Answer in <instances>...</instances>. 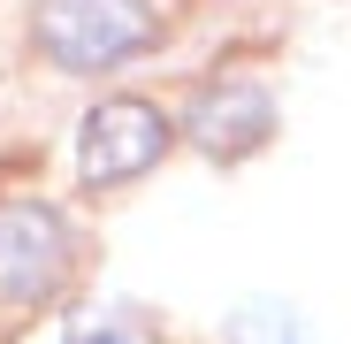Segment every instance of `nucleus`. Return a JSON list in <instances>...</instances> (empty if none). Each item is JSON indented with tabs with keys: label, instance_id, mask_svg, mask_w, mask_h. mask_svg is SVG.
Masks as SVG:
<instances>
[{
	"label": "nucleus",
	"instance_id": "nucleus-1",
	"mask_svg": "<svg viewBox=\"0 0 351 344\" xmlns=\"http://www.w3.org/2000/svg\"><path fill=\"white\" fill-rule=\"evenodd\" d=\"M31 31L46 46V62L92 77V69L145 54L160 23H153V0H31Z\"/></svg>",
	"mask_w": 351,
	"mask_h": 344
},
{
	"label": "nucleus",
	"instance_id": "nucleus-2",
	"mask_svg": "<svg viewBox=\"0 0 351 344\" xmlns=\"http://www.w3.org/2000/svg\"><path fill=\"white\" fill-rule=\"evenodd\" d=\"M168 115L153 100H99L77 123V176L84 184H130L168 153Z\"/></svg>",
	"mask_w": 351,
	"mask_h": 344
},
{
	"label": "nucleus",
	"instance_id": "nucleus-3",
	"mask_svg": "<svg viewBox=\"0 0 351 344\" xmlns=\"http://www.w3.org/2000/svg\"><path fill=\"white\" fill-rule=\"evenodd\" d=\"M69 275V222L46 199H8L0 207V299L38 306Z\"/></svg>",
	"mask_w": 351,
	"mask_h": 344
},
{
	"label": "nucleus",
	"instance_id": "nucleus-4",
	"mask_svg": "<svg viewBox=\"0 0 351 344\" xmlns=\"http://www.w3.org/2000/svg\"><path fill=\"white\" fill-rule=\"evenodd\" d=\"M184 130H191V146L214 153V161H245V153L267 146V130H275V100H267L260 84H214V92L191 100Z\"/></svg>",
	"mask_w": 351,
	"mask_h": 344
},
{
	"label": "nucleus",
	"instance_id": "nucleus-5",
	"mask_svg": "<svg viewBox=\"0 0 351 344\" xmlns=\"http://www.w3.org/2000/svg\"><path fill=\"white\" fill-rule=\"evenodd\" d=\"M221 336H229V344H306L298 314H290L282 299H245V306H229Z\"/></svg>",
	"mask_w": 351,
	"mask_h": 344
},
{
	"label": "nucleus",
	"instance_id": "nucleus-6",
	"mask_svg": "<svg viewBox=\"0 0 351 344\" xmlns=\"http://www.w3.org/2000/svg\"><path fill=\"white\" fill-rule=\"evenodd\" d=\"M69 344H160V336H153V321L138 306H99V314H84L69 329Z\"/></svg>",
	"mask_w": 351,
	"mask_h": 344
}]
</instances>
